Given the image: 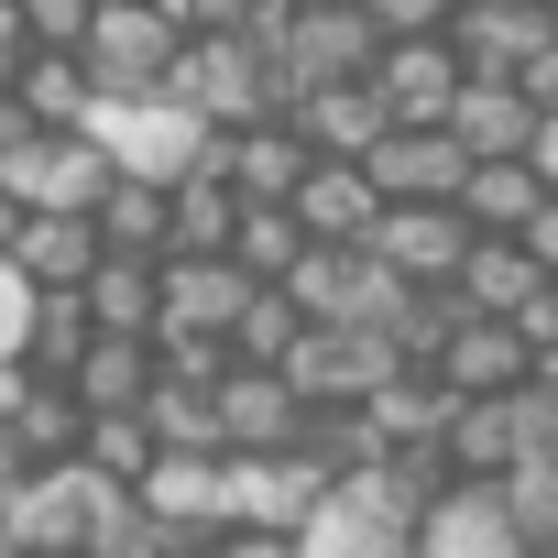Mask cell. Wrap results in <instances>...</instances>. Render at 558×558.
Listing matches in <instances>:
<instances>
[{"instance_id":"6da1fadb","label":"cell","mask_w":558,"mask_h":558,"mask_svg":"<svg viewBox=\"0 0 558 558\" xmlns=\"http://www.w3.org/2000/svg\"><path fill=\"white\" fill-rule=\"evenodd\" d=\"M525 449H558V384H547V373H525V384H504V395H460V405L438 416L449 482H493V471L525 460Z\"/></svg>"},{"instance_id":"7a4b0ae2","label":"cell","mask_w":558,"mask_h":558,"mask_svg":"<svg viewBox=\"0 0 558 558\" xmlns=\"http://www.w3.org/2000/svg\"><path fill=\"white\" fill-rule=\"evenodd\" d=\"M154 99H175L197 132H241V121L274 110V77H263V45L252 34H186L165 56V88Z\"/></svg>"},{"instance_id":"3957f363","label":"cell","mask_w":558,"mask_h":558,"mask_svg":"<svg viewBox=\"0 0 558 558\" xmlns=\"http://www.w3.org/2000/svg\"><path fill=\"white\" fill-rule=\"evenodd\" d=\"M395 296H416V286H395L362 241H307V252L286 263V307L318 318V329H384Z\"/></svg>"},{"instance_id":"277c9868","label":"cell","mask_w":558,"mask_h":558,"mask_svg":"<svg viewBox=\"0 0 558 558\" xmlns=\"http://www.w3.org/2000/svg\"><path fill=\"white\" fill-rule=\"evenodd\" d=\"M384 373H405L384 329H318V318H296V340L274 351V384H286L296 405H362Z\"/></svg>"},{"instance_id":"5b68a950","label":"cell","mask_w":558,"mask_h":558,"mask_svg":"<svg viewBox=\"0 0 558 558\" xmlns=\"http://www.w3.org/2000/svg\"><path fill=\"white\" fill-rule=\"evenodd\" d=\"M175 45H186V34L154 12V0H99L88 34H77V66H88V88H99V99H154Z\"/></svg>"},{"instance_id":"8992f818","label":"cell","mask_w":558,"mask_h":558,"mask_svg":"<svg viewBox=\"0 0 558 558\" xmlns=\"http://www.w3.org/2000/svg\"><path fill=\"white\" fill-rule=\"evenodd\" d=\"M77 132H99V154H110V175H186L197 154H208V132L175 110V99H99Z\"/></svg>"},{"instance_id":"52a82bcc","label":"cell","mask_w":558,"mask_h":558,"mask_svg":"<svg viewBox=\"0 0 558 558\" xmlns=\"http://www.w3.org/2000/svg\"><path fill=\"white\" fill-rule=\"evenodd\" d=\"M0 186H12V208L88 219V197L110 186V154H99V132H34V143L0 154Z\"/></svg>"},{"instance_id":"ba28073f","label":"cell","mask_w":558,"mask_h":558,"mask_svg":"<svg viewBox=\"0 0 558 558\" xmlns=\"http://www.w3.org/2000/svg\"><path fill=\"white\" fill-rule=\"evenodd\" d=\"M362 88H373V110H384L395 132H427V121H449V99H460V56H449V34H395V45H373Z\"/></svg>"},{"instance_id":"9c48e42d","label":"cell","mask_w":558,"mask_h":558,"mask_svg":"<svg viewBox=\"0 0 558 558\" xmlns=\"http://www.w3.org/2000/svg\"><path fill=\"white\" fill-rule=\"evenodd\" d=\"M449 56L471 77H525V66L558 56V12L547 0H460L449 12Z\"/></svg>"},{"instance_id":"30bf717a","label":"cell","mask_w":558,"mask_h":558,"mask_svg":"<svg viewBox=\"0 0 558 558\" xmlns=\"http://www.w3.org/2000/svg\"><path fill=\"white\" fill-rule=\"evenodd\" d=\"M405 558H547V547H525V536L504 525L493 482H438V493L416 504V536H405Z\"/></svg>"},{"instance_id":"8fae6325","label":"cell","mask_w":558,"mask_h":558,"mask_svg":"<svg viewBox=\"0 0 558 558\" xmlns=\"http://www.w3.org/2000/svg\"><path fill=\"white\" fill-rule=\"evenodd\" d=\"M438 132H449L471 165H493V154H536V143L558 132V110H536L514 77H471V66H460V99H449Z\"/></svg>"},{"instance_id":"7c38bea8","label":"cell","mask_w":558,"mask_h":558,"mask_svg":"<svg viewBox=\"0 0 558 558\" xmlns=\"http://www.w3.org/2000/svg\"><path fill=\"white\" fill-rule=\"evenodd\" d=\"M460 165H471V154H460L438 121H427V132H395V121H384V132L362 143V186H373L384 208H449Z\"/></svg>"},{"instance_id":"4fadbf2b","label":"cell","mask_w":558,"mask_h":558,"mask_svg":"<svg viewBox=\"0 0 558 558\" xmlns=\"http://www.w3.org/2000/svg\"><path fill=\"white\" fill-rule=\"evenodd\" d=\"M208 416H219V460H274V449H296V395L274 384L263 362H230L219 384H208Z\"/></svg>"},{"instance_id":"5bb4252c","label":"cell","mask_w":558,"mask_h":558,"mask_svg":"<svg viewBox=\"0 0 558 558\" xmlns=\"http://www.w3.org/2000/svg\"><path fill=\"white\" fill-rule=\"evenodd\" d=\"M536 208H558V175H547L536 154H493V165H460V186H449V219H460V230H493V241H514Z\"/></svg>"},{"instance_id":"9a60e30c","label":"cell","mask_w":558,"mask_h":558,"mask_svg":"<svg viewBox=\"0 0 558 558\" xmlns=\"http://www.w3.org/2000/svg\"><path fill=\"white\" fill-rule=\"evenodd\" d=\"M416 373L460 405V395H504V384H525L536 362H525V340H514L504 318H460V307H449V329H438V351H427Z\"/></svg>"},{"instance_id":"2e32d148","label":"cell","mask_w":558,"mask_h":558,"mask_svg":"<svg viewBox=\"0 0 558 558\" xmlns=\"http://www.w3.org/2000/svg\"><path fill=\"white\" fill-rule=\"evenodd\" d=\"M208 175H219L241 208H286V186L307 175V143L263 110V121H241V132H208Z\"/></svg>"},{"instance_id":"e0dca14e","label":"cell","mask_w":558,"mask_h":558,"mask_svg":"<svg viewBox=\"0 0 558 558\" xmlns=\"http://www.w3.org/2000/svg\"><path fill=\"white\" fill-rule=\"evenodd\" d=\"M460 219L449 208H373V230H362V252L395 274V286H416V296H438L449 286V263H460Z\"/></svg>"},{"instance_id":"ac0fdd59","label":"cell","mask_w":558,"mask_h":558,"mask_svg":"<svg viewBox=\"0 0 558 558\" xmlns=\"http://www.w3.org/2000/svg\"><path fill=\"white\" fill-rule=\"evenodd\" d=\"M536 286H558V274H536V263H525V241H493V230H471L438 296H449L460 318H514V307H525Z\"/></svg>"},{"instance_id":"d6986e66","label":"cell","mask_w":558,"mask_h":558,"mask_svg":"<svg viewBox=\"0 0 558 558\" xmlns=\"http://www.w3.org/2000/svg\"><path fill=\"white\" fill-rule=\"evenodd\" d=\"M0 263L23 274V296H77L88 263H99V230L88 219H56V208H23V230L0 241Z\"/></svg>"},{"instance_id":"ffe728a7","label":"cell","mask_w":558,"mask_h":558,"mask_svg":"<svg viewBox=\"0 0 558 558\" xmlns=\"http://www.w3.org/2000/svg\"><path fill=\"white\" fill-rule=\"evenodd\" d=\"M373 186H362V165H329V154H307V175L286 186V219H296V241H362L373 230Z\"/></svg>"},{"instance_id":"44dd1931","label":"cell","mask_w":558,"mask_h":558,"mask_svg":"<svg viewBox=\"0 0 558 558\" xmlns=\"http://www.w3.org/2000/svg\"><path fill=\"white\" fill-rule=\"evenodd\" d=\"M154 395V340H110V329H88V351L66 362V405L77 416H132Z\"/></svg>"},{"instance_id":"7402d4cb","label":"cell","mask_w":558,"mask_h":558,"mask_svg":"<svg viewBox=\"0 0 558 558\" xmlns=\"http://www.w3.org/2000/svg\"><path fill=\"white\" fill-rule=\"evenodd\" d=\"M274 121H286L307 154H329V165H362V143L384 132V110H373V88H362V77H340V88H307V99H286V110H274Z\"/></svg>"},{"instance_id":"603a6c76","label":"cell","mask_w":558,"mask_h":558,"mask_svg":"<svg viewBox=\"0 0 558 558\" xmlns=\"http://www.w3.org/2000/svg\"><path fill=\"white\" fill-rule=\"evenodd\" d=\"M23 110H34V132H77L88 110H99V88H88V66L77 56H56V45H23V66L0 77Z\"/></svg>"},{"instance_id":"cb8c5ba5","label":"cell","mask_w":558,"mask_h":558,"mask_svg":"<svg viewBox=\"0 0 558 558\" xmlns=\"http://www.w3.org/2000/svg\"><path fill=\"white\" fill-rule=\"evenodd\" d=\"M77 307H88V329H110V340H154V263H143V252H99L88 286H77Z\"/></svg>"},{"instance_id":"d4e9b609","label":"cell","mask_w":558,"mask_h":558,"mask_svg":"<svg viewBox=\"0 0 558 558\" xmlns=\"http://www.w3.org/2000/svg\"><path fill=\"white\" fill-rule=\"evenodd\" d=\"M77 351H88V307H77V296H23V329H12L23 384H66Z\"/></svg>"},{"instance_id":"484cf974","label":"cell","mask_w":558,"mask_h":558,"mask_svg":"<svg viewBox=\"0 0 558 558\" xmlns=\"http://www.w3.org/2000/svg\"><path fill=\"white\" fill-rule=\"evenodd\" d=\"M88 230H99V252H165V186L154 175H110L99 197H88Z\"/></svg>"},{"instance_id":"4316f807","label":"cell","mask_w":558,"mask_h":558,"mask_svg":"<svg viewBox=\"0 0 558 558\" xmlns=\"http://www.w3.org/2000/svg\"><path fill=\"white\" fill-rule=\"evenodd\" d=\"M493 504H504V525H514L525 547H547V536H558V449L504 460V471H493Z\"/></svg>"},{"instance_id":"83f0119b","label":"cell","mask_w":558,"mask_h":558,"mask_svg":"<svg viewBox=\"0 0 558 558\" xmlns=\"http://www.w3.org/2000/svg\"><path fill=\"white\" fill-rule=\"evenodd\" d=\"M132 416H143V438H154V449H197V460H219V416H208V384H165V373H154V395H143Z\"/></svg>"},{"instance_id":"f1b7e54d","label":"cell","mask_w":558,"mask_h":558,"mask_svg":"<svg viewBox=\"0 0 558 558\" xmlns=\"http://www.w3.org/2000/svg\"><path fill=\"white\" fill-rule=\"evenodd\" d=\"M307 241H296V219L286 208H241L230 219V241H219V263H241L252 274V286H286V263H296Z\"/></svg>"},{"instance_id":"f546056e","label":"cell","mask_w":558,"mask_h":558,"mask_svg":"<svg viewBox=\"0 0 558 558\" xmlns=\"http://www.w3.org/2000/svg\"><path fill=\"white\" fill-rule=\"evenodd\" d=\"M165 547H175V536L143 514V493H121V482H110V493H99V525H88V547H77V558H165Z\"/></svg>"},{"instance_id":"4dcf8cb0","label":"cell","mask_w":558,"mask_h":558,"mask_svg":"<svg viewBox=\"0 0 558 558\" xmlns=\"http://www.w3.org/2000/svg\"><path fill=\"white\" fill-rule=\"evenodd\" d=\"M286 340H296L286 286H252V296H241V318L219 329V351H230V362H263V373H274V351H286Z\"/></svg>"},{"instance_id":"1f68e13d","label":"cell","mask_w":558,"mask_h":558,"mask_svg":"<svg viewBox=\"0 0 558 558\" xmlns=\"http://www.w3.org/2000/svg\"><path fill=\"white\" fill-rule=\"evenodd\" d=\"M77 460H88L99 482L132 493V482L154 471V438H143V416H88V427H77Z\"/></svg>"},{"instance_id":"d6a6232c","label":"cell","mask_w":558,"mask_h":558,"mask_svg":"<svg viewBox=\"0 0 558 558\" xmlns=\"http://www.w3.org/2000/svg\"><path fill=\"white\" fill-rule=\"evenodd\" d=\"M88 12H99V0H12V23H23V45H56V56H77Z\"/></svg>"},{"instance_id":"836d02e7","label":"cell","mask_w":558,"mask_h":558,"mask_svg":"<svg viewBox=\"0 0 558 558\" xmlns=\"http://www.w3.org/2000/svg\"><path fill=\"white\" fill-rule=\"evenodd\" d=\"M449 12H460V0H362L373 45H395V34H449Z\"/></svg>"},{"instance_id":"e575fe53","label":"cell","mask_w":558,"mask_h":558,"mask_svg":"<svg viewBox=\"0 0 558 558\" xmlns=\"http://www.w3.org/2000/svg\"><path fill=\"white\" fill-rule=\"evenodd\" d=\"M154 12H165L175 34H241V23H252V0H154Z\"/></svg>"},{"instance_id":"d590c367","label":"cell","mask_w":558,"mask_h":558,"mask_svg":"<svg viewBox=\"0 0 558 558\" xmlns=\"http://www.w3.org/2000/svg\"><path fill=\"white\" fill-rule=\"evenodd\" d=\"M208 558H296V536H274V525H219Z\"/></svg>"},{"instance_id":"8d00e7d4","label":"cell","mask_w":558,"mask_h":558,"mask_svg":"<svg viewBox=\"0 0 558 558\" xmlns=\"http://www.w3.org/2000/svg\"><path fill=\"white\" fill-rule=\"evenodd\" d=\"M23 66V23H12V0H0V77Z\"/></svg>"},{"instance_id":"74e56055","label":"cell","mask_w":558,"mask_h":558,"mask_svg":"<svg viewBox=\"0 0 558 558\" xmlns=\"http://www.w3.org/2000/svg\"><path fill=\"white\" fill-rule=\"evenodd\" d=\"M12 230H23V208H12V186H0V241H12Z\"/></svg>"},{"instance_id":"f35d334b","label":"cell","mask_w":558,"mask_h":558,"mask_svg":"<svg viewBox=\"0 0 558 558\" xmlns=\"http://www.w3.org/2000/svg\"><path fill=\"white\" fill-rule=\"evenodd\" d=\"M274 12H329V0H274Z\"/></svg>"},{"instance_id":"ab89813d","label":"cell","mask_w":558,"mask_h":558,"mask_svg":"<svg viewBox=\"0 0 558 558\" xmlns=\"http://www.w3.org/2000/svg\"><path fill=\"white\" fill-rule=\"evenodd\" d=\"M0 558H12V525H0Z\"/></svg>"}]
</instances>
